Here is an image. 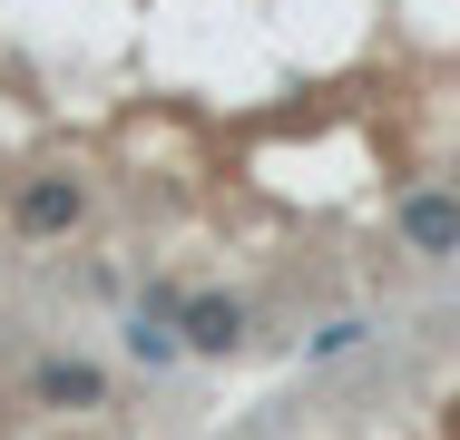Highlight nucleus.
Wrapping results in <instances>:
<instances>
[{"label": "nucleus", "mask_w": 460, "mask_h": 440, "mask_svg": "<svg viewBox=\"0 0 460 440\" xmlns=\"http://www.w3.org/2000/svg\"><path fill=\"white\" fill-rule=\"evenodd\" d=\"M363 343H372V323H363V313H333V323L314 333V362H343V352H363Z\"/></svg>", "instance_id": "6"}, {"label": "nucleus", "mask_w": 460, "mask_h": 440, "mask_svg": "<svg viewBox=\"0 0 460 440\" xmlns=\"http://www.w3.org/2000/svg\"><path fill=\"white\" fill-rule=\"evenodd\" d=\"M186 294H196V284H177V274H147V284H137V313L177 323V313H186Z\"/></svg>", "instance_id": "7"}, {"label": "nucleus", "mask_w": 460, "mask_h": 440, "mask_svg": "<svg viewBox=\"0 0 460 440\" xmlns=\"http://www.w3.org/2000/svg\"><path fill=\"white\" fill-rule=\"evenodd\" d=\"M0 362H10V323H0Z\"/></svg>", "instance_id": "8"}, {"label": "nucleus", "mask_w": 460, "mask_h": 440, "mask_svg": "<svg viewBox=\"0 0 460 440\" xmlns=\"http://www.w3.org/2000/svg\"><path fill=\"white\" fill-rule=\"evenodd\" d=\"M30 401L40 411H118V372L89 352H40L30 362Z\"/></svg>", "instance_id": "4"}, {"label": "nucleus", "mask_w": 460, "mask_h": 440, "mask_svg": "<svg viewBox=\"0 0 460 440\" xmlns=\"http://www.w3.org/2000/svg\"><path fill=\"white\" fill-rule=\"evenodd\" d=\"M177 343H186V362H235V352L255 343V304L235 284H196L186 313H177Z\"/></svg>", "instance_id": "2"}, {"label": "nucleus", "mask_w": 460, "mask_h": 440, "mask_svg": "<svg viewBox=\"0 0 460 440\" xmlns=\"http://www.w3.org/2000/svg\"><path fill=\"white\" fill-rule=\"evenodd\" d=\"M89 216H98V186L79 167H40L10 186V235L20 245H69V235H89Z\"/></svg>", "instance_id": "1"}, {"label": "nucleus", "mask_w": 460, "mask_h": 440, "mask_svg": "<svg viewBox=\"0 0 460 440\" xmlns=\"http://www.w3.org/2000/svg\"><path fill=\"white\" fill-rule=\"evenodd\" d=\"M128 362H147V372H177V362H186L177 323H157V313H128Z\"/></svg>", "instance_id": "5"}, {"label": "nucleus", "mask_w": 460, "mask_h": 440, "mask_svg": "<svg viewBox=\"0 0 460 440\" xmlns=\"http://www.w3.org/2000/svg\"><path fill=\"white\" fill-rule=\"evenodd\" d=\"M392 235H402L411 264H451L460 255V186H441V176L402 186V196H392Z\"/></svg>", "instance_id": "3"}]
</instances>
